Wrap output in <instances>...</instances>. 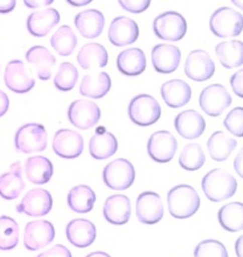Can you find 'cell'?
<instances>
[{"label":"cell","instance_id":"cell-51","mask_svg":"<svg viewBox=\"0 0 243 257\" xmlns=\"http://www.w3.org/2000/svg\"><path fill=\"white\" fill-rule=\"evenodd\" d=\"M68 3L71 4L74 6H83L90 3V0H82V2H73V0H68Z\"/></svg>","mask_w":243,"mask_h":257},{"label":"cell","instance_id":"cell-43","mask_svg":"<svg viewBox=\"0 0 243 257\" xmlns=\"http://www.w3.org/2000/svg\"><path fill=\"white\" fill-rule=\"evenodd\" d=\"M37 257H73L71 252L68 248L62 244H56L54 247L48 249L41 254H39Z\"/></svg>","mask_w":243,"mask_h":257},{"label":"cell","instance_id":"cell-23","mask_svg":"<svg viewBox=\"0 0 243 257\" xmlns=\"http://www.w3.org/2000/svg\"><path fill=\"white\" fill-rule=\"evenodd\" d=\"M60 23V13L55 9H46L32 13L27 19V30L33 37H46Z\"/></svg>","mask_w":243,"mask_h":257},{"label":"cell","instance_id":"cell-18","mask_svg":"<svg viewBox=\"0 0 243 257\" xmlns=\"http://www.w3.org/2000/svg\"><path fill=\"white\" fill-rule=\"evenodd\" d=\"M151 59L156 71L162 74H171L179 67L181 52L177 46L160 44L153 47Z\"/></svg>","mask_w":243,"mask_h":257},{"label":"cell","instance_id":"cell-30","mask_svg":"<svg viewBox=\"0 0 243 257\" xmlns=\"http://www.w3.org/2000/svg\"><path fill=\"white\" fill-rule=\"evenodd\" d=\"M25 173L32 184H47L53 176V164L44 156L30 157L25 163Z\"/></svg>","mask_w":243,"mask_h":257},{"label":"cell","instance_id":"cell-16","mask_svg":"<svg viewBox=\"0 0 243 257\" xmlns=\"http://www.w3.org/2000/svg\"><path fill=\"white\" fill-rule=\"evenodd\" d=\"M4 78H5L6 87L17 94H25V92L31 91L35 85V80L28 74L21 60H13L9 62Z\"/></svg>","mask_w":243,"mask_h":257},{"label":"cell","instance_id":"cell-26","mask_svg":"<svg viewBox=\"0 0 243 257\" xmlns=\"http://www.w3.org/2000/svg\"><path fill=\"white\" fill-rule=\"evenodd\" d=\"M118 149V143L111 132L99 128L89 142V152L92 158L104 160L115 155Z\"/></svg>","mask_w":243,"mask_h":257},{"label":"cell","instance_id":"cell-2","mask_svg":"<svg viewBox=\"0 0 243 257\" xmlns=\"http://www.w3.org/2000/svg\"><path fill=\"white\" fill-rule=\"evenodd\" d=\"M170 214L176 219H188L198 212L200 196L189 185H178L167 193Z\"/></svg>","mask_w":243,"mask_h":257},{"label":"cell","instance_id":"cell-34","mask_svg":"<svg viewBox=\"0 0 243 257\" xmlns=\"http://www.w3.org/2000/svg\"><path fill=\"white\" fill-rule=\"evenodd\" d=\"M215 54L220 63L227 69L241 67L243 63V45L241 41H224L215 47Z\"/></svg>","mask_w":243,"mask_h":257},{"label":"cell","instance_id":"cell-33","mask_svg":"<svg viewBox=\"0 0 243 257\" xmlns=\"http://www.w3.org/2000/svg\"><path fill=\"white\" fill-rule=\"evenodd\" d=\"M236 146L237 142L222 131L214 132L207 142L209 156L215 162H224L229 158L230 153Z\"/></svg>","mask_w":243,"mask_h":257},{"label":"cell","instance_id":"cell-5","mask_svg":"<svg viewBox=\"0 0 243 257\" xmlns=\"http://www.w3.org/2000/svg\"><path fill=\"white\" fill-rule=\"evenodd\" d=\"M135 167L127 159L119 158L109 163L103 170V180L113 191H124L135 181Z\"/></svg>","mask_w":243,"mask_h":257},{"label":"cell","instance_id":"cell-25","mask_svg":"<svg viewBox=\"0 0 243 257\" xmlns=\"http://www.w3.org/2000/svg\"><path fill=\"white\" fill-rule=\"evenodd\" d=\"M28 63L35 67L39 80L48 81L52 77L53 67L55 66V56L44 46H34L26 53Z\"/></svg>","mask_w":243,"mask_h":257},{"label":"cell","instance_id":"cell-31","mask_svg":"<svg viewBox=\"0 0 243 257\" xmlns=\"http://www.w3.org/2000/svg\"><path fill=\"white\" fill-rule=\"evenodd\" d=\"M96 201V194L87 185H78L71 188L67 195V203L75 213H89Z\"/></svg>","mask_w":243,"mask_h":257},{"label":"cell","instance_id":"cell-50","mask_svg":"<svg viewBox=\"0 0 243 257\" xmlns=\"http://www.w3.org/2000/svg\"><path fill=\"white\" fill-rule=\"evenodd\" d=\"M85 257H111V256L106 254V252H103V251H95V252H91V254L87 255Z\"/></svg>","mask_w":243,"mask_h":257},{"label":"cell","instance_id":"cell-20","mask_svg":"<svg viewBox=\"0 0 243 257\" xmlns=\"http://www.w3.org/2000/svg\"><path fill=\"white\" fill-rule=\"evenodd\" d=\"M103 215L109 223L115 226L125 224L131 216L130 199L123 194L109 196L103 207Z\"/></svg>","mask_w":243,"mask_h":257},{"label":"cell","instance_id":"cell-14","mask_svg":"<svg viewBox=\"0 0 243 257\" xmlns=\"http://www.w3.org/2000/svg\"><path fill=\"white\" fill-rule=\"evenodd\" d=\"M177 145V139L171 132L157 131L149 138V156L157 163H169L176 155Z\"/></svg>","mask_w":243,"mask_h":257},{"label":"cell","instance_id":"cell-21","mask_svg":"<svg viewBox=\"0 0 243 257\" xmlns=\"http://www.w3.org/2000/svg\"><path fill=\"white\" fill-rule=\"evenodd\" d=\"M174 127L182 138L196 139L205 131L206 122L195 110H185L176 117Z\"/></svg>","mask_w":243,"mask_h":257},{"label":"cell","instance_id":"cell-3","mask_svg":"<svg viewBox=\"0 0 243 257\" xmlns=\"http://www.w3.org/2000/svg\"><path fill=\"white\" fill-rule=\"evenodd\" d=\"M162 116L158 101L151 95H138L129 104V117L138 126H150L157 123Z\"/></svg>","mask_w":243,"mask_h":257},{"label":"cell","instance_id":"cell-49","mask_svg":"<svg viewBox=\"0 0 243 257\" xmlns=\"http://www.w3.org/2000/svg\"><path fill=\"white\" fill-rule=\"evenodd\" d=\"M242 236L237 238L236 243H235V251H236L237 257H242Z\"/></svg>","mask_w":243,"mask_h":257},{"label":"cell","instance_id":"cell-8","mask_svg":"<svg viewBox=\"0 0 243 257\" xmlns=\"http://www.w3.org/2000/svg\"><path fill=\"white\" fill-rule=\"evenodd\" d=\"M199 104L208 116L219 117L231 104V96L223 85L212 84L201 91Z\"/></svg>","mask_w":243,"mask_h":257},{"label":"cell","instance_id":"cell-35","mask_svg":"<svg viewBox=\"0 0 243 257\" xmlns=\"http://www.w3.org/2000/svg\"><path fill=\"white\" fill-rule=\"evenodd\" d=\"M217 219L223 229L231 233L241 231L243 228V205L241 202L227 203L220 208Z\"/></svg>","mask_w":243,"mask_h":257},{"label":"cell","instance_id":"cell-48","mask_svg":"<svg viewBox=\"0 0 243 257\" xmlns=\"http://www.w3.org/2000/svg\"><path fill=\"white\" fill-rule=\"evenodd\" d=\"M53 2L52 0H44V2H33V0H26L25 4H26L27 7H30V9H37V7H40V6H45V5H49V4H52Z\"/></svg>","mask_w":243,"mask_h":257},{"label":"cell","instance_id":"cell-10","mask_svg":"<svg viewBox=\"0 0 243 257\" xmlns=\"http://www.w3.org/2000/svg\"><path fill=\"white\" fill-rule=\"evenodd\" d=\"M55 238L54 226L46 220L28 222L24 230V244L28 250L35 251L52 243Z\"/></svg>","mask_w":243,"mask_h":257},{"label":"cell","instance_id":"cell-19","mask_svg":"<svg viewBox=\"0 0 243 257\" xmlns=\"http://www.w3.org/2000/svg\"><path fill=\"white\" fill-rule=\"evenodd\" d=\"M66 235L74 247L88 248L96 240V227L87 219H74L67 224Z\"/></svg>","mask_w":243,"mask_h":257},{"label":"cell","instance_id":"cell-40","mask_svg":"<svg viewBox=\"0 0 243 257\" xmlns=\"http://www.w3.org/2000/svg\"><path fill=\"white\" fill-rule=\"evenodd\" d=\"M194 257H228V251L220 241L205 240L195 247Z\"/></svg>","mask_w":243,"mask_h":257},{"label":"cell","instance_id":"cell-28","mask_svg":"<svg viewBox=\"0 0 243 257\" xmlns=\"http://www.w3.org/2000/svg\"><path fill=\"white\" fill-rule=\"evenodd\" d=\"M110 89H111V78L104 71L85 75L80 85L81 95L95 99L104 97Z\"/></svg>","mask_w":243,"mask_h":257},{"label":"cell","instance_id":"cell-47","mask_svg":"<svg viewBox=\"0 0 243 257\" xmlns=\"http://www.w3.org/2000/svg\"><path fill=\"white\" fill-rule=\"evenodd\" d=\"M234 169L236 171V173L238 176L242 177L243 173H242V151L238 152V155L236 158L234 160Z\"/></svg>","mask_w":243,"mask_h":257},{"label":"cell","instance_id":"cell-15","mask_svg":"<svg viewBox=\"0 0 243 257\" xmlns=\"http://www.w3.org/2000/svg\"><path fill=\"white\" fill-rule=\"evenodd\" d=\"M84 149L83 137L76 131L62 128L53 138V150L61 158L74 159L82 155Z\"/></svg>","mask_w":243,"mask_h":257},{"label":"cell","instance_id":"cell-36","mask_svg":"<svg viewBox=\"0 0 243 257\" xmlns=\"http://www.w3.org/2000/svg\"><path fill=\"white\" fill-rule=\"evenodd\" d=\"M51 45L61 56H69L76 48L77 38L74 31L69 26L64 25L53 34Z\"/></svg>","mask_w":243,"mask_h":257},{"label":"cell","instance_id":"cell-46","mask_svg":"<svg viewBox=\"0 0 243 257\" xmlns=\"http://www.w3.org/2000/svg\"><path fill=\"white\" fill-rule=\"evenodd\" d=\"M16 2L14 0H0V13L6 14L10 13L11 11L14 10L16 7Z\"/></svg>","mask_w":243,"mask_h":257},{"label":"cell","instance_id":"cell-7","mask_svg":"<svg viewBox=\"0 0 243 257\" xmlns=\"http://www.w3.org/2000/svg\"><path fill=\"white\" fill-rule=\"evenodd\" d=\"M156 37L164 41L176 42L181 40L187 32V23L180 13L165 12L153 21Z\"/></svg>","mask_w":243,"mask_h":257},{"label":"cell","instance_id":"cell-44","mask_svg":"<svg viewBox=\"0 0 243 257\" xmlns=\"http://www.w3.org/2000/svg\"><path fill=\"white\" fill-rule=\"evenodd\" d=\"M242 76H243V71L238 70L230 78L231 89H233L235 95H237L238 97H242V96H243V87H242L243 77Z\"/></svg>","mask_w":243,"mask_h":257},{"label":"cell","instance_id":"cell-41","mask_svg":"<svg viewBox=\"0 0 243 257\" xmlns=\"http://www.w3.org/2000/svg\"><path fill=\"white\" fill-rule=\"evenodd\" d=\"M223 125L233 136L242 137L243 136V109L237 106L228 113L223 120Z\"/></svg>","mask_w":243,"mask_h":257},{"label":"cell","instance_id":"cell-39","mask_svg":"<svg viewBox=\"0 0 243 257\" xmlns=\"http://www.w3.org/2000/svg\"><path fill=\"white\" fill-rule=\"evenodd\" d=\"M78 80V71L76 67L70 62L60 64L59 71L54 78L55 87L61 91H69L74 89Z\"/></svg>","mask_w":243,"mask_h":257},{"label":"cell","instance_id":"cell-13","mask_svg":"<svg viewBox=\"0 0 243 257\" xmlns=\"http://www.w3.org/2000/svg\"><path fill=\"white\" fill-rule=\"evenodd\" d=\"M215 73V63L209 54L201 49H196L188 54L185 62V74L196 82L209 80Z\"/></svg>","mask_w":243,"mask_h":257},{"label":"cell","instance_id":"cell-38","mask_svg":"<svg viewBox=\"0 0 243 257\" xmlns=\"http://www.w3.org/2000/svg\"><path fill=\"white\" fill-rule=\"evenodd\" d=\"M206 156L198 144L185 145L179 157V165L186 171H198L205 165Z\"/></svg>","mask_w":243,"mask_h":257},{"label":"cell","instance_id":"cell-1","mask_svg":"<svg viewBox=\"0 0 243 257\" xmlns=\"http://www.w3.org/2000/svg\"><path fill=\"white\" fill-rule=\"evenodd\" d=\"M202 191L209 201L220 202L231 198L237 190V181L223 169H214L203 177Z\"/></svg>","mask_w":243,"mask_h":257},{"label":"cell","instance_id":"cell-9","mask_svg":"<svg viewBox=\"0 0 243 257\" xmlns=\"http://www.w3.org/2000/svg\"><path fill=\"white\" fill-rule=\"evenodd\" d=\"M68 118L74 126L87 130L95 126L101 118V110L95 102L89 99H77L68 109Z\"/></svg>","mask_w":243,"mask_h":257},{"label":"cell","instance_id":"cell-6","mask_svg":"<svg viewBox=\"0 0 243 257\" xmlns=\"http://www.w3.org/2000/svg\"><path fill=\"white\" fill-rule=\"evenodd\" d=\"M14 143L18 151L23 153L41 152L47 148V131L41 124H26L17 131Z\"/></svg>","mask_w":243,"mask_h":257},{"label":"cell","instance_id":"cell-29","mask_svg":"<svg viewBox=\"0 0 243 257\" xmlns=\"http://www.w3.org/2000/svg\"><path fill=\"white\" fill-rule=\"evenodd\" d=\"M117 68L127 76H138L146 68L144 52L139 48H129L117 56Z\"/></svg>","mask_w":243,"mask_h":257},{"label":"cell","instance_id":"cell-32","mask_svg":"<svg viewBox=\"0 0 243 257\" xmlns=\"http://www.w3.org/2000/svg\"><path fill=\"white\" fill-rule=\"evenodd\" d=\"M108 52L104 46L91 42L84 45L78 52L77 61L83 69H91V68H104L108 64Z\"/></svg>","mask_w":243,"mask_h":257},{"label":"cell","instance_id":"cell-4","mask_svg":"<svg viewBox=\"0 0 243 257\" xmlns=\"http://www.w3.org/2000/svg\"><path fill=\"white\" fill-rule=\"evenodd\" d=\"M242 14L230 9L221 7L212 14L209 28L214 35L219 38L237 37L242 32Z\"/></svg>","mask_w":243,"mask_h":257},{"label":"cell","instance_id":"cell-17","mask_svg":"<svg viewBox=\"0 0 243 257\" xmlns=\"http://www.w3.org/2000/svg\"><path fill=\"white\" fill-rule=\"evenodd\" d=\"M139 37V27L129 17H117L109 27V40L113 46L123 47L134 44Z\"/></svg>","mask_w":243,"mask_h":257},{"label":"cell","instance_id":"cell-45","mask_svg":"<svg viewBox=\"0 0 243 257\" xmlns=\"http://www.w3.org/2000/svg\"><path fill=\"white\" fill-rule=\"evenodd\" d=\"M10 108V99L5 92L0 90V117H3Z\"/></svg>","mask_w":243,"mask_h":257},{"label":"cell","instance_id":"cell-11","mask_svg":"<svg viewBox=\"0 0 243 257\" xmlns=\"http://www.w3.org/2000/svg\"><path fill=\"white\" fill-rule=\"evenodd\" d=\"M136 214L142 223L155 224L164 216V205L159 194L146 191L138 195L136 201Z\"/></svg>","mask_w":243,"mask_h":257},{"label":"cell","instance_id":"cell-22","mask_svg":"<svg viewBox=\"0 0 243 257\" xmlns=\"http://www.w3.org/2000/svg\"><path fill=\"white\" fill-rule=\"evenodd\" d=\"M160 94H162L164 102L170 108L177 109L186 105L191 101L192 89L185 81L174 78V80L165 82L162 85Z\"/></svg>","mask_w":243,"mask_h":257},{"label":"cell","instance_id":"cell-12","mask_svg":"<svg viewBox=\"0 0 243 257\" xmlns=\"http://www.w3.org/2000/svg\"><path fill=\"white\" fill-rule=\"evenodd\" d=\"M53 198L47 190L33 188L24 196L23 201L17 206L18 213H24L28 216H45L52 210Z\"/></svg>","mask_w":243,"mask_h":257},{"label":"cell","instance_id":"cell-37","mask_svg":"<svg viewBox=\"0 0 243 257\" xmlns=\"http://www.w3.org/2000/svg\"><path fill=\"white\" fill-rule=\"evenodd\" d=\"M19 243V226L12 217L0 216V250H12Z\"/></svg>","mask_w":243,"mask_h":257},{"label":"cell","instance_id":"cell-24","mask_svg":"<svg viewBox=\"0 0 243 257\" xmlns=\"http://www.w3.org/2000/svg\"><path fill=\"white\" fill-rule=\"evenodd\" d=\"M74 24L82 37L87 39L98 38L105 26V18L97 10H87L78 13Z\"/></svg>","mask_w":243,"mask_h":257},{"label":"cell","instance_id":"cell-42","mask_svg":"<svg viewBox=\"0 0 243 257\" xmlns=\"http://www.w3.org/2000/svg\"><path fill=\"white\" fill-rule=\"evenodd\" d=\"M150 0H119V5L130 13H142L149 9Z\"/></svg>","mask_w":243,"mask_h":257},{"label":"cell","instance_id":"cell-27","mask_svg":"<svg viewBox=\"0 0 243 257\" xmlns=\"http://www.w3.org/2000/svg\"><path fill=\"white\" fill-rule=\"evenodd\" d=\"M25 181L20 163H14L9 172L0 176V196L5 200H14L25 190Z\"/></svg>","mask_w":243,"mask_h":257}]
</instances>
